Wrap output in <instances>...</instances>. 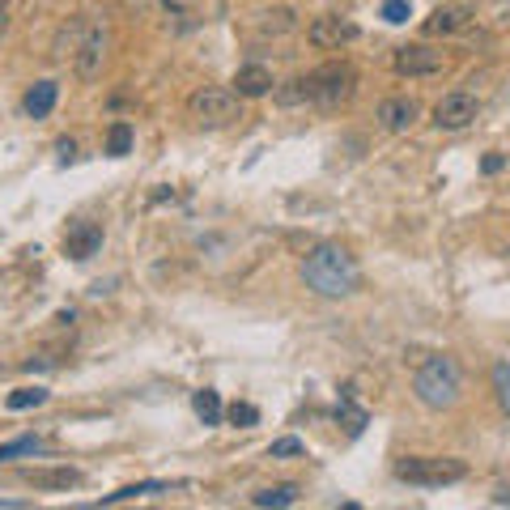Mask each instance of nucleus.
I'll return each mask as SVG.
<instances>
[{"label": "nucleus", "mask_w": 510, "mask_h": 510, "mask_svg": "<svg viewBox=\"0 0 510 510\" xmlns=\"http://www.w3.org/2000/svg\"><path fill=\"white\" fill-rule=\"evenodd\" d=\"M353 94H357V73H353V64L332 60V64H323V68H315V73H306V77L286 81V85L277 90V102H281V107H303V102L340 107V102H349Z\"/></svg>", "instance_id": "nucleus-1"}, {"label": "nucleus", "mask_w": 510, "mask_h": 510, "mask_svg": "<svg viewBox=\"0 0 510 510\" xmlns=\"http://www.w3.org/2000/svg\"><path fill=\"white\" fill-rule=\"evenodd\" d=\"M303 281L319 298H345L362 286V268L340 242H319L303 259Z\"/></svg>", "instance_id": "nucleus-2"}, {"label": "nucleus", "mask_w": 510, "mask_h": 510, "mask_svg": "<svg viewBox=\"0 0 510 510\" xmlns=\"http://www.w3.org/2000/svg\"><path fill=\"white\" fill-rule=\"evenodd\" d=\"M413 391L417 400L426 404V409H451L463 391V374H460V362L455 357H446V353H434L421 362L413 379Z\"/></svg>", "instance_id": "nucleus-3"}, {"label": "nucleus", "mask_w": 510, "mask_h": 510, "mask_svg": "<svg viewBox=\"0 0 510 510\" xmlns=\"http://www.w3.org/2000/svg\"><path fill=\"white\" fill-rule=\"evenodd\" d=\"M396 477L409 480V485H421V489H443V485H455V480L468 477V463L455 460V455H409V460L396 463Z\"/></svg>", "instance_id": "nucleus-4"}, {"label": "nucleus", "mask_w": 510, "mask_h": 510, "mask_svg": "<svg viewBox=\"0 0 510 510\" xmlns=\"http://www.w3.org/2000/svg\"><path fill=\"white\" fill-rule=\"evenodd\" d=\"M188 115L205 128H225L242 119V98L234 90H222V85H205L188 98Z\"/></svg>", "instance_id": "nucleus-5"}, {"label": "nucleus", "mask_w": 510, "mask_h": 510, "mask_svg": "<svg viewBox=\"0 0 510 510\" xmlns=\"http://www.w3.org/2000/svg\"><path fill=\"white\" fill-rule=\"evenodd\" d=\"M107 48H111V31H107V22H85L81 43H77V51H73V68H77L81 81H94L98 73H102Z\"/></svg>", "instance_id": "nucleus-6"}, {"label": "nucleus", "mask_w": 510, "mask_h": 510, "mask_svg": "<svg viewBox=\"0 0 510 510\" xmlns=\"http://www.w3.org/2000/svg\"><path fill=\"white\" fill-rule=\"evenodd\" d=\"M357 34H362L357 22H353V17H340V13H323L306 26V39H311V48H319V51L349 48V43H357Z\"/></svg>", "instance_id": "nucleus-7"}, {"label": "nucleus", "mask_w": 510, "mask_h": 510, "mask_svg": "<svg viewBox=\"0 0 510 510\" xmlns=\"http://www.w3.org/2000/svg\"><path fill=\"white\" fill-rule=\"evenodd\" d=\"M391 68L400 77H434V73L446 68V56L438 48H430V43H409V48H396Z\"/></svg>", "instance_id": "nucleus-8"}, {"label": "nucleus", "mask_w": 510, "mask_h": 510, "mask_svg": "<svg viewBox=\"0 0 510 510\" xmlns=\"http://www.w3.org/2000/svg\"><path fill=\"white\" fill-rule=\"evenodd\" d=\"M477 26V9L472 4H438L426 22H421V31L430 34V39H451V34H468Z\"/></svg>", "instance_id": "nucleus-9"}, {"label": "nucleus", "mask_w": 510, "mask_h": 510, "mask_svg": "<svg viewBox=\"0 0 510 510\" xmlns=\"http://www.w3.org/2000/svg\"><path fill=\"white\" fill-rule=\"evenodd\" d=\"M477 98L463 94V90H451V94H443L438 102H434V124L443 128V132H460V128H468L472 119H477Z\"/></svg>", "instance_id": "nucleus-10"}, {"label": "nucleus", "mask_w": 510, "mask_h": 510, "mask_svg": "<svg viewBox=\"0 0 510 510\" xmlns=\"http://www.w3.org/2000/svg\"><path fill=\"white\" fill-rule=\"evenodd\" d=\"M98 247H102V225H94V222L68 225V234H64V255L68 259H90Z\"/></svg>", "instance_id": "nucleus-11"}, {"label": "nucleus", "mask_w": 510, "mask_h": 510, "mask_svg": "<svg viewBox=\"0 0 510 510\" xmlns=\"http://www.w3.org/2000/svg\"><path fill=\"white\" fill-rule=\"evenodd\" d=\"M417 115H421V102L417 98H387L379 107V124L387 132H409L417 124Z\"/></svg>", "instance_id": "nucleus-12"}, {"label": "nucleus", "mask_w": 510, "mask_h": 510, "mask_svg": "<svg viewBox=\"0 0 510 510\" xmlns=\"http://www.w3.org/2000/svg\"><path fill=\"white\" fill-rule=\"evenodd\" d=\"M272 73L264 68V64H242L239 73H234V94L239 98H264V94H272Z\"/></svg>", "instance_id": "nucleus-13"}, {"label": "nucleus", "mask_w": 510, "mask_h": 510, "mask_svg": "<svg viewBox=\"0 0 510 510\" xmlns=\"http://www.w3.org/2000/svg\"><path fill=\"white\" fill-rule=\"evenodd\" d=\"M22 480L34 485V489H77L81 472H77V468H26Z\"/></svg>", "instance_id": "nucleus-14"}, {"label": "nucleus", "mask_w": 510, "mask_h": 510, "mask_svg": "<svg viewBox=\"0 0 510 510\" xmlns=\"http://www.w3.org/2000/svg\"><path fill=\"white\" fill-rule=\"evenodd\" d=\"M56 98H60V85H56V81H39V85L26 90V102H22V107H26L31 119H48V115L56 111Z\"/></svg>", "instance_id": "nucleus-15"}, {"label": "nucleus", "mask_w": 510, "mask_h": 510, "mask_svg": "<svg viewBox=\"0 0 510 510\" xmlns=\"http://www.w3.org/2000/svg\"><path fill=\"white\" fill-rule=\"evenodd\" d=\"M191 409H196V417H200L205 426H222V417H225L222 396H217L213 387H205V391H196V396H191Z\"/></svg>", "instance_id": "nucleus-16"}, {"label": "nucleus", "mask_w": 510, "mask_h": 510, "mask_svg": "<svg viewBox=\"0 0 510 510\" xmlns=\"http://www.w3.org/2000/svg\"><path fill=\"white\" fill-rule=\"evenodd\" d=\"M298 502V485H268V489H259L251 494V506H294Z\"/></svg>", "instance_id": "nucleus-17"}, {"label": "nucleus", "mask_w": 510, "mask_h": 510, "mask_svg": "<svg viewBox=\"0 0 510 510\" xmlns=\"http://www.w3.org/2000/svg\"><path fill=\"white\" fill-rule=\"evenodd\" d=\"M128 149H132V124H128V119H115V124L107 128V154H111V158H124Z\"/></svg>", "instance_id": "nucleus-18"}, {"label": "nucleus", "mask_w": 510, "mask_h": 510, "mask_svg": "<svg viewBox=\"0 0 510 510\" xmlns=\"http://www.w3.org/2000/svg\"><path fill=\"white\" fill-rule=\"evenodd\" d=\"M166 485L162 480H141V485H124V489H115V494L102 497V506H115V502H132V497H145V494H162Z\"/></svg>", "instance_id": "nucleus-19"}, {"label": "nucleus", "mask_w": 510, "mask_h": 510, "mask_svg": "<svg viewBox=\"0 0 510 510\" xmlns=\"http://www.w3.org/2000/svg\"><path fill=\"white\" fill-rule=\"evenodd\" d=\"M13 413H26V409H39V404H48V391L43 387H17V391H9V400H4Z\"/></svg>", "instance_id": "nucleus-20"}, {"label": "nucleus", "mask_w": 510, "mask_h": 510, "mask_svg": "<svg viewBox=\"0 0 510 510\" xmlns=\"http://www.w3.org/2000/svg\"><path fill=\"white\" fill-rule=\"evenodd\" d=\"M225 417H230V426H239V430H251V426H259V409H255V404H247V400H234V404L225 409Z\"/></svg>", "instance_id": "nucleus-21"}, {"label": "nucleus", "mask_w": 510, "mask_h": 510, "mask_svg": "<svg viewBox=\"0 0 510 510\" xmlns=\"http://www.w3.org/2000/svg\"><path fill=\"white\" fill-rule=\"evenodd\" d=\"M43 451V438H34V434H26V438H13V443L0 446V463L13 460V455H39Z\"/></svg>", "instance_id": "nucleus-22"}, {"label": "nucleus", "mask_w": 510, "mask_h": 510, "mask_svg": "<svg viewBox=\"0 0 510 510\" xmlns=\"http://www.w3.org/2000/svg\"><path fill=\"white\" fill-rule=\"evenodd\" d=\"M494 391H497V404H502L506 417H510V362L494 366Z\"/></svg>", "instance_id": "nucleus-23"}, {"label": "nucleus", "mask_w": 510, "mask_h": 510, "mask_svg": "<svg viewBox=\"0 0 510 510\" xmlns=\"http://www.w3.org/2000/svg\"><path fill=\"white\" fill-rule=\"evenodd\" d=\"M409 17H413V4H409V0H387V4H382V22H391V26H404Z\"/></svg>", "instance_id": "nucleus-24"}, {"label": "nucleus", "mask_w": 510, "mask_h": 510, "mask_svg": "<svg viewBox=\"0 0 510 510\" xmlns=\"http://www.w3.org/2000/svg\"><path fill=\"white\" fill-rule=\"evenodd\" d=\"M303 451H306L303 438H277V443L268 446L272 460H294V455H303Z\"/></svg>", "instance_id": "nucleus-25"}, {"label": "nucleus", "mask_w": 510, "mask_h": 510, "mask_svg": "<svg viewBox=\"0 0 510 510\" xmlns=\"http://www.w3.org/2000/svg\"><path fill=\"white\" fill-rule=\"evenodd\" d=\"M336 413L349 421V434H362V430H366V413H362V409H353V400H349V396L340 400V409H336Z\"/></svg>", "instance_id": "nucleus-26"}, {"label": "nucleus", "mask_w": 510, "mask_h": 510, "mask_svg": "<svg viewBox=\"0 0 510 510\" xmlns=\"http://www.w3.org/2000/svg\"><path fill=\"white\" fill-rule=\"evenodd\" d=\"M73 154H77V145H73V141H60V158L73 162Z\"/></svg>", "instance_id": "nucleus-27"}, {"label": "nucleus", "mask_w": 510, "mask_h": 510, "mask_svg": "<svg viewBox=\"0 0 510 510\" xmlns=\"http://www.w3.org/2000/svg\"><path fill=\"white\" fill-rule=\"evenodd\" d=\"M485 171H489V175H494V171H502V158H497V154H489V158H485Z\"/></svg>", "instance_id": "nucleus-28"}, {"label": "nucleus", "mask_w": 510, "mask_h": 510, "mask_svg": "<svg viewBox=\"0 0 510 510\" xmlns=\"http://www.w3.org/2000/svg\"><path fill=\"white\" fill-rule=\"evenodd\" d=\"M4 22H9V0H0V39H4Z\"/></svg>", "instance_id": "nucleus-29"}, {"label": "nucleus", "mask_w": 510, "mask_h": 510, "mask_svg": "<svg viewBox=\"0 0 510 510\" xmlns=\"http://www.w3.org/2000/svg\"><path fill=\"white\" fill-rule=\"evenodd\" d=\"M497 4H502V9H510V0H497Z\"/></svg>", "instance_id": "nucleus-30"}, {"label": "nucleus", "mask_w": 510, "mask_h": 510, "mask_svg": "<svg viewBox=\"0 0 510 510\" xmlns=\"http://www.w3.org/2000/svg\"><path fill=\"white\" fill-rule=\"evenodd\" d=\"M128 4H141V0H128Z\"/></svg>", "instance_id": "nucleus-31"}]
</instances>
